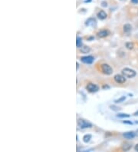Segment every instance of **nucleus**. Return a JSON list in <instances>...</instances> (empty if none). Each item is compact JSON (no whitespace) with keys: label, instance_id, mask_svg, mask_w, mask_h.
Here are the masks:
<instances>
[{"label":"nucleus","instance_id":"nucleus-3","mask_svg":"<svg viewBox=\"0 0 138 152\" xmlns=\"http://www.w3.org/2000/svg\"><path fill=\"white\" fill-rule=\"evenodd\" d=\"M77 126L81 129H85V128H91L92 126V124L90 122L85 121V120L80 118L77 120Z\"/></svg>","mask_w":138,"mask_h":152},{"label":"nucleus","instance_id":"nucleus-13","mask_svg":"<svg viewBox=\"0 0 138 152\" xmlns=\"http://www.w3.org/2000/svg\"><path fill=\"white\" fill-rule=\"evenodd\" d=\"M123 32H125V33H129L132 29V26L130 24H126L123 25Z\"/></svg>","mask_w":138,"mask_h":152},{"label":"nucleus","instance_id":"nucleus-21","mask_svg":"<svg viewBox=\"0 0 138 152\" xmlns=\"http://www.w3.org/2000/svg\"><path fill=\"white\" fill-rule=\"evenodd\" d=\"M102 6H104V7H107V2H102Z\"/></svg>","mask_w":138,"mask_h":152},{"label":"nucleus","instance_id":"nucleus-17","mask_svg":"<svg viewBox=\"0 0 138 152\" xmlns=\"http://www.w3.org/2000/svg\"><path fill=\"white\" fill-rule=\"evenodd\" d=\"M125 99H126V97L125 96H122L121 98H118L117 100H115L114 101H115V103H121V102H123V101H125Z\"/></svg>","mask_w":138,"mask_h":152},{"label":"nucleus","instance_id":"nucleus-12","mask_svg":"<svg viewBox=\"0 0 138 152\" xmlns=\"http://www.w3.org/2000/svg\"><path fill=\"white\" fill-rule=\"evenodd\" d=\"M131 147H132V145H131V144H130V143H128V142H124V143H123V144H122V146H121V148H122L123 151H129V150H130V149L131 148Z\"/></svg>","mask_w":138,"mask_h":152},{"label":"nucleus","instance_id":"nucleus-23","mask_svg":"<svg viewBox=\"0 0 138 152\" xmlns=\"http://www.w3.org/2000/svg\"><path fill=\"white\" fill-rule=\"evenodd\" d=\"M135 150L138 151V144H137V145L135 146Z\"/></svg>","mask_w":138,"mask_h":152},{"label":"nucleus","instance_id":"nucleus-2","mask_svg":"<svg viewBox=\"0 0 138 152\" xmlns=\"http://www.w3.org/2000/svg\"><path fill=\"white\" fill-rule=\"evenodd\" d=\"M100 69L104 75H110L113 73V68L107 64H102L100 65Z\"/></svg>","mask_w":138,"mask_h":152},{"label":"nucleus","instance_id":"nucleus-10","mask_svg":"<svg viewBox=\"0 0 138 152\" xmlns=\"http://www.w3.org/2000/svg\"><path fill=\"white\" fill-rule=\"evenodd\" d=\"M97 16H98V18H99V19L104 20V19H105L106 18H107V14H106V12L104 11L100 10V12H98V14H97Z\"/></svg>","mask_w":138,"mask_h":152},{"label":"nucleus","instance_id":"nucleus-22","mask_svg":"<svg viewBox=\"0 0 138 152\" xmlns=\"http://www.w3.org/2000/svg\"><path fill=\"white\" fill-rule=\"evenodd\" d=\"M76 64H77V66H76V67H77V70L78 68H79V63L77 62V63H76Z\"/></svg>","mask_w":138,"mask_h":152},{"label":"nucleus","instance_id":"nucleus-1","mask_svg":"<svg viewBox=\"0 0 138 152\" xmlns=\"http://www.w3.org/2000/svg\"><path fill=\"white\" fill-rule=\"evenodd\" d=\"M121 72L123 76H125L126 78H133L137 75V73L134 70H133V69L129 68H124L123 69H122Z\"/></svg>","mask_w":138,"mask_h":152},{"label":"nucleus","instance_id":"nucleus-16","mask_svg":"<svg viewBox=\"0 0 138 152\" xmlns=\"http://www.w3.org/2000/svg\"><path fill=\"white\" fill-rule=\"evenodd\" d=\"M126 48L129 50H132L133 48V42H127L126 43Z\"/></svg>","mask_w":138,"mask_h":152},{"label":"nucleus","instance_id":"nucleus-9","mask_svg":"<svg viewBox=\"0 0 138 152\" xmlns=\"http://www.w3.org/2000/svg\"><path fill=\"white\" fill-rule=\"evenodd\" d=\"M123 136L126 138V139H133L135 137V133L133 131L130 132H125L123 134Z\"/></svg>","mask_w":138,"mask_h":152},{"label":"nucleus","instance_id":"nucleus-6","mask_svg":"<svg viewBox=\"0 0 138 152\" xmlns=\"http://www.w3.org/2000/svg\"><path fill=\"white\" fill-rule=\"evenodd\" d=\"M114 79L118 84H123L126 82V77L121 75H115L114 76Z\"/></svg>","mask_w":138,"mask_h":152},{"label":"nucleus","instance_id":"nucleus-18","mask_svg":"<svg viewBox=\"0 0 138 152\" xmlns=\"http://www.w3.org/2000/svg\"><path fill=\"white\" fill-rule=\"evenodd\" d=\"M117 116L118 118H129V117H130V114H118Z\"/></svg>","mask_w":138,"mask_h":152},{"label":"nucleus","instance_id":"nucleus-25","mask_svg":"<svg viewBox=\"0 0 138 152\" xmlns=\"http://www.w3.org/2000/svg\"><path fill=\"white\" fill-rule=\"evenodd\" d=\"M121 1H126V0H121Z\"/></svg>","mask_w":138,"mask_h":152},{"label":"nucleus","instance_id":"nucleus-5","mask_svg":"<svg viewBox=\"0 0 138 152\" xmlns=\"http://www.w3.org/2000/svg\"><path fill=\"white\" fill-rule=\"evenodd\" d=\"M81 61L82 62H84L85 64H92L94 61V58L93 56H91V55H87V56H84V57H81Z\"/></svg>","mask_w":138,"mask_h":152},{"label":"nucleus","instance_id":"nucleus-15","mask_svg":"<svg viewBox=\"0 0 138 152\" xmlns=\"http://www.w3.org/2000/svg\"><path fill=\"white\" fill-rule=\"evenodd\" d=\"M91 139V135H85L84 137H83V141L85 142V143H87L89 142Z\"/></svg>","mask_w":138,"mask_h":152},{"label":"nucleus","instance_id":"nucleus-8","mask_svg":"<svg viewBox=\"0 0 138 152\" xmlns=\"http://www.w3.org/2000/svg\"><path fill=\"white\" fill-rule=\"evenodd\" d=\"M96 24H97V22H96V20L94 19V18H88V19H87L86 21V22H85V25L87 26H91V27L96 26Z\"/></svg>","mask_w":138,"mask_h":152},{"label":"nucleus","instance_id":"nucleus-11","mask_svg":"<svg viewBox=\"0 0 138 152\" xmlns=\"http://www.w3.org/2000/svg\"><path fill=\"white\" fill-rule=\"evenodd\" d=\"M91 51V48L89 46H87V45H82L81 47L80 48V52L83 54H87L89 53Z\"/></svg>","mask_w":138,"mask_h":152},{"label":"nucleus","instance_id":"nucleus-14","mask_svg":"<svg viewBox=\"0 0 138 152\" xmlns=\"http://www.w3.org/2000/svg\"><path fill=\"white\" fill-rule=\"evenodd\" d=\"M76 46L77 48H80L82 46V39L81 37H77L76 38Z\"/></svg>","mask_w":138,"mask_h":152},{"label":"nucleus","instance_id":"nucleus-7","mask_svg":"<svg viewBox=\"0 0 138 152\" xmlns=\"http://www.w3.org/2000/svg\"><path fill=\"white\" fill-rule=\"evenodd\" d=\"M110 34V31H108L107 29H102V30H100L99 32H98L97 35H98V37H99V38L102 39V38H105V37L108 36Z\"/></svg>","mask_w":138,"mask_h":152},{"label":"nucleus","instance_id":"nucleus-20","mask_svg":"<svg viewBox=\"0 0 138 152\" xmlns=\"http://www.w3.org/2000/svg\"><path fill=\"white\" fill-rule=\"evenodd\" d=\"M131 2L133 4H138V0H131Z\"/></svg>","mask_w":138,"mask_h":152},{"label":"nucleus","instance_id":"nucleus-24","mask_svg":"<svg viewBox=\"0 0 138 152\" xmlns=\"http://www.w3.org/2000/svg\"><path fill=\"white\" fill-rule=\"evenodd\" d=\"M91 1V0H85V2H89Z\"/></svg>","mask_w":138,"mask_h":152},{"label":"nucleus","instance_id":"nucleus-4","mask_svg":"<svg viewBox=\"0 0 138 152\" xmlns=\"http://www.w3.org/2000/svg\"><path fill=\"white\" fill-rule=\"evenodd\" d=\"M87 90L88 91L91 93H94V92H97L98 90H99V87L94 84V83H88L86 87Z\"/></svg>","mask_w":138,"mask_h":152},{"label":"nucleus","instance_id":"nucleus-19","mask_svg":"<svg viewBox=\"0 0 138 152\" xmlns=\"http://www.w3.org/2000/svg\"><path fill=\"white\" fill-rule=\"evenodd\" d=\"M123 123H124V124H132V122L130 121H123Z\"/></svg>","mask_w":138,"mask_h":152}]
</instances>
